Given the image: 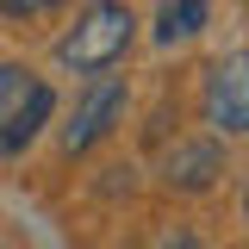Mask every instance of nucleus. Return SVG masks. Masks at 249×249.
<instances>
[{"mask_svg":"<svg viewBox=\"0 0 249 249\" xmlns=\"http://www.w3.org/2000/svg\"><path fill=\"white\" fill-rule=\"evenodd\" d=\"M50 6H69V0H0L6 19H31V13H50Z\"/></svg>","mask_w":249,"mask_h":249,"instance_id":"nucleus-8","label":"nucleus"},{"mask_svg":"<svg viewBox=\"0 0 249 249\" xmlns=\"http://www.w3.org/2000/svg\"><path fill=\"white\" fill-rule=\"evenodd\" d=\"M199 25H206V0H168V6H162L156 37H162V44H175V37H193Z\"/></svg>","mask_w":249,"mask_h":249,"instance_id":"nucleus-7","label":"nucleus"},{"mask_svg":"<svg viewBox=\"0 0 249 249\" xmlns=\"http://www.w3.org/2000/svg\"><path fill=\"white\" fill-rule=\"evenodd\" d=\"M206 124L224 131V137L249 131V50H231V56L212 62V75H206Z\"/></svg>","mask_w":249,"mask_h":249,"instance_id":"nucleus-2","label":"nucleus"},{"mask_svg":"<svg viewBox=\"0 0 249 249\" xmlns=\"http://www.w3.org/2000/svg\"><path fill=\"white\" fill-rule=\"evenodd\" d=\"M50 106H56V93H50L44 81H37V93H31L25 106H19V119L6 124V137H0V150H6V156H19V150L31 143V137L44 131V119H50Z\"/></svg>","mask_w":249,"mask_h":249,"instance_id":"nucleus-5","label":"nucleus"},{"mask_svg":"<svg viewBox=\"0 0 249 249\" xmlns=\"http://www.w3.org/2000/svg\"><path fill=\"white\" fill-rule=\"evenodd\" d=\"M31 93H37V75H31L25 62H0V137H6V124L19 119V106H25Z\"/></svg>","mask_w":249,"mask_h":249,"instance_id":"nucleus-6","label":"nucleus"},{"mask_svg":"<svg viewBox=\"0 0 249 249\" xmlns=\"http://www.w3.org/2000/svg\"><path fill=\"white\" fill-rule=\"evenodd\" d=\"M119 119H124V81H112V75H106V81H93V88L81 93L75 119L62 124V150H69V156L93 150V143H100V137H106Z\"/></svg>","mask_w":249,"mask_h":249,"instance_id":"nucleus-3","label":"nucleus"},{"mask_svg":"<svg viewBox=\"0 0 249 249\" xmlns=\"http://www.w3.org/2000/svg\"><path fill=\"white\" fill-rule=\"evenodd\" d=\"M131 31H137V19H131L124 0H93L88 13L75 19V31L56 44V56L69 62L75 75H100V69H112V62L131 50Z\"/></svg>","mask_w":249,"mask_h":249,"instance_id":"nucleus-1","label":"nucleus"},{"mask_svg":"<svg viewBox=\"0 0 249 249\" xmlns=\"http://www.w3.org/2000/svg\"><path fill=\"white\" fill-rule=\"evenodd\" d=\"M162 249H199V237H193V231H175V237H168Z\"/></svg>","mask_w":249,"mask_h":249,"instance_id":"nucleus-9","label":"nucleus"},{"mask_svg":"<svg viewBox=\"0 0 249 249\" xmlns=\"http://www.w3.org/2000/svg\"><path fill=\"white\" fill-rule=\"evenodd\" d=\"M218 175H224V150L218 143H181L168 156V187H181V193H206Z\"/></svg>","mask_w":249,"mask_h":249,"instance_id":"nucleus-4","label":"nucleus"}]
</instances>
